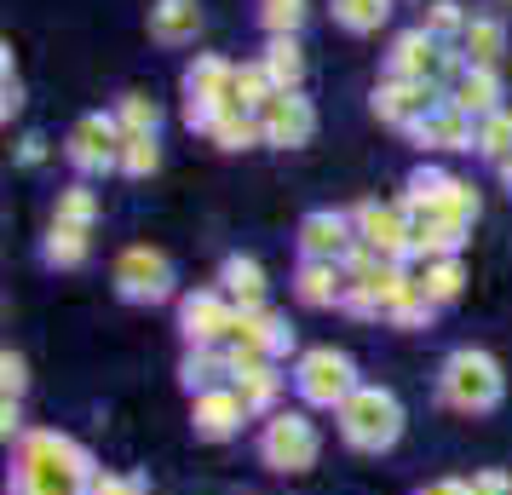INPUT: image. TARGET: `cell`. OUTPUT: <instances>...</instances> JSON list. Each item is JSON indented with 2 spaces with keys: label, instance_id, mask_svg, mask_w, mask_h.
Instances as JSON below:
<instances>
[{
  "label": "cell",
  "instance_id": "obj_33",
  "mask_svg": "<svg viewBox=\"0 0 512 495\" xmlns=\"http://www.w3.org/2000/svg\"><path fill=\"white\" fill-rule=\"evenodd\" d=\"M236 398H242V409H265V403L277 398V375H271V369H248Z\"/></svg>",
  "mask_w": 512,
  "mask_h": 495
},
{
  "label": "cell",
  "instance_id": "obj_3",
  "mask_svg": "<svg viewBox=\"0 0 512 495\" xmlns=\"http://www.w3.org/2000/svg\"><path fill=\"white\" fill-rule=\"evenodd\" d=\"M443 403H455L466 415L495 409V403H501V369H495V357H484V352L449 357V363H443Z\"/></svg>",
  "mask_w": 512,
  "mask_h": 495
},
{
  "label": "cell",
  "instance_id": "obj_28",
  "mask_svg": "<svg viewBox=\"0 0 512 495\" xmlns=\"http://www.w3.org/2000/svg\"><path fill=\"white\" fill-rule=\"evenodd\" d=\"M121 167H127V173H156V167H162V150H156V133H127V139H121Z\"/></svg>",
  "mask_w": 512,
  "mask_h": 495
},
{
  "label": "cell",
  "instance_id": "obj_10",
  "mask_svg": "<svg viewBox=\"0 0 512 495\" xmlns=\"http://www.w3.org/2000/svg\"><path fill=\"white\" fill-rule=\"evenodd\" d=\"M432 110H438L432 81H403V75H392V81H380V87H374V116H380V121L409 127V121L432 116Z\"/></svg>",
  "mask_w": 512,
  "mask_h": 495
},
{
  "label": "cell",
  "instance_id": "obj_19",
  "mask_svg": "<svg viewBox=\"0 0 512 495\" xmlns=\"http://www.w3.org/2000/svg\"><path fill=\"white\" fill-rule=\"evenodd\" d=\"M265 75L277 81V93H300L305 81V52L294 35H271V47H265Z\"/></svg>",
  "mask_w": 512,
  "mask_h": 495
},
{
  "label": "cell",
  "instance_id": "obj_1",
  "mask_svg": "<svg viewBox=\"0 0 512 495\" xmlns=\"http://www.w3.org/2000/svg\"><path fill=\"white\" fill-rule=\"evenodd\" d=\"M18 484H24V495H81V484H87V455L70 438L41 432L24 449V478Z\"/></svg>",
  "mask_w": 512,
  "mask_h": 495
},
{
  "label": "cell",
  "instance_id": "obj_13",
  "mask_svg": "<svg viewBox=\"0 0 512 495\" xmlns=\"http://www.w3.org/2000/svg\"><path fill=\"white\" fill-rule=\"evenodd\" d=\"M196 29H202V6L196 0H156L150 6V41L185 47V41H196Z\"/></svg>",
  "mask_w": 512,
  "mask_h": 495
},
{
  "label": "cell",
  "instance_id": "obj_8",
  "mask_svg": "<svg viewBox=\"0 0 512 495\" xmlns=\"http://www.w3.org/2000/svg\"><path fill=\"white\" fill-rule=\"evenodd\" d=\"M259 127H265V144L294 150V144H305L311 133H317V110H311L300 93H271L265 110H259Z\"/></svg>",
  "mask_w": 512,
  "mask_h": 495
},
{
  "label": "cell",
  "instance_id": "obj_34",
  "mask_svg": "<svg viewBox=\"0 0 512 495\" xmlns=\"http://www.w3.org/2000/svg\"><path fill=\"white\" fill-rule=\"evenodd\" d=\"M219 369H225V363H219V357H208V352L185 357V386H190V392H208L213 380H219Z\"/></svg>",
  "mask_w": 512,
  "mask_h": 495
},
{
  "label": "cell",
  "instance_id": "obj_23",
  "mask_svg": "<svg viewBox=\"0 0 512 495\" xmlns=\"http://www.w3.org/2000/svg\"><path fill=\"white\" fill-rule=\"evenodd\" d=\"M392 0H334V24L351 29V35H369V29L386 24Z\"/></svg>",
  "mask_w": 512,
  "mask_h": 495
},
{
  "label": "cell",
  "instance_id": "obj_15",
  "mask_svg": "<svg viewBox=\"0 0 512 495\" xmlns=\"http://www.w3.org/2000/svg\"><path fill=\"white\" fill-rule=\"evenodd\" d=\"M438 35H426V29H409V35H397L392 41V75H403V81H432V70H438Z\"/></svg>",
  "mask_w": 512,
  "mask_h": 495
},
{
  "label": "cell",
  "instance_id": "obj_32",
  "mask_svg": "<svg viewBox=\"0 0 512 495\" xmlns=\"http://www.w3.org/2000/svg\"><path fill=\"white\" fill-rule=\"evenodd\" d=\"M93 213H98V202H93V190H64L58 196V225H70V231H87L93 225Z\"/></svg>",
  "mask_w": 512,
  "mask_h": 495
},
{
  "label": "cell",
  "instance_id": "obj_35",
  "mask_svg": "<svg viewBox=\"0 0 512 495\" xmlns=\"http://www.w3.org/2000/svg\"><path fill=\"white\" fill-rule=\"evenodd\" d=\"M426 35H443V29H466L461 24V12H455V0H432V12H426Z\"/></svg>",
  "mask_w": 512,
  "mask_h": 495
},
{
  "label": "cell",
  "instance_id": "obj_30",
  "mask_svg": "<svg viewBox=\"0 0 512 495\" xmlns=\"http://www.w3.org/2000/svg\"><path fill=\"white\" fill-rule=\"evenodd\" d=\"M81 260H87V231L52 225V236H47V265H81Z\"/></svg>",
  "mask_w": 512,
  "mask_h": 495
},
{
  "label": "cell",
  "instance_id": "obj_22",
  "mask_svg": "<svg viewBox=\"0 0 512 495\" xmlns=\"http://www.w3.org/2000/svg\"><path fill=\"white\" fill-rule=\"evenodd\" d=\"M219 150H248V144H259L265 139V127H259V116L254 110H225V116L213 121V133H208Z\"/></svg>",
  "mask_w": 512,
  "mask_h": 495
},
{
  "label": "cell",
  "instance_id": "obj_6",
  "mask_svg": "<svg viewBox=\"0 0 512 495\" xmlns=\"http://www.w3.org/2000/svg\"><path fill=\"white\" fill-rule=\"evenodd\" d=\"M121 121H110V116H81L75 121V133H70V144H64V156H70L81 173H110V167L121 162Z\"/></svg>",
  "mask_w": 512,
  "mask_h": 495
},
{
  "label": "cell",
  "instance_id": "obj_12",
  "mask_svg": "<svg viewBox=\"0 0 512 495\" xmlns=\"http://www.w3.org/2000/svg\"><path fill=\"white\" fill-rule=\"evenodd\" d=\"M300 248H305V260H334L340 265L351 254V225L340 219V213H305Z\"/></svg>",
  "mask_w": 512,
  "mask_h": 495
},
{
  "label": "cell",
  "instance_id": "obj_25",
  "mask_svg": "<svg viewBox=\"0 0 512 495\" xmlns=\"http://www.w3.org/2000/svg\"><path fill=\"white\" fill-rule=\"evenodd\" d=\"M277 93V81H271V75H265V64H242V70H236V110H265V98Z\"/></svg>",
  "mask_w": 512,
  "mask_h": 495
},
{
  "label": "cell",
  "instance_id": "obj_5",
  "mask_svg": "<svg viewBox=\"0 0 512 495\" xmlns=\"http://www.w3.org/2000/svg\"><path fill=\"white\" fill-rule=\"evenodd\" d=\"M259 455L277 472H305L317 461V426L305 421V415H277V421L265 426V438H259Z\"/></svg>",
  "mask_w": 512,
  "mask_h": 495
},
{
  "label": "cell",
  "instance_id": "obj_9",
  "mask_svg": "<svg viewBox=\"0 0 512 495\" xmlns=\"http://www.w3.org/2000/svg\"><path fill=\"white\" fill-rule=\"evenodd\" d=\"M300 392L311 403H346L357 386H351V357L323 346V352H305L300 363Z\"/></svg>",
  "mask_w": 512,
  "mask_h": 495
},
{
  "label": "cell",
  "instance_id": "obj_29",
  "mask_svg": "<svg viewBox=\"0 0 512 495\" xmlns=\"http://www.w3.org/2000/svg\"><path fill=\"white\" fill-rule=\"evenodd\" d=\"M420 294H426L432 306H443V300H455V294H461V265H455V260L426 265V277H420Z\"/></svg>",
  "mask_w": 512,
  "mask_h": 495
},
{
  "label": "cell",
  "instance_id": "obj_36",
  "mask_svg": "<svg viewBox=\"0 0 512 495\" xmlns=\"http://www.w3.org/2000/svg\"><path fill=\"white\" fill-rule=\"evenodd\" d=\"M24 110V87H18V75H12V52H6V98H0V116L12 121Z\"/></svg>",
  "mask_w": 512,
  "mask_h": 495
},
{
  "label": "cell",
  "instance_id": "obj_39",
  "mask_svg": "<svg viewBox=\"0 0 512 495\" xmlns=\"http://www.w3.org/2000/svg\"><path fill=\"white\" fill-rule=\"evenodd\" d=\"M41 144H47V139H24V162H29V167H35V162H41V156H47Z\"/></svg>",
  "mask_w": 512,
  "mask_h": 495
},
{
  "label": "cell",
  "instance_id": "obj_2",
  "mask_svg": "<svg viewBox=\"0 0 512 495\" xmlns=\"http://www.w3.org/2000/svg\"><path fill=\"white\" fill-rule=\"evenodd\" d=\"M340 432H346V444H357V449H392L397 432H403V409H397L392 392L357 386V392L340 403Z\"/></svg>",
  "mask_w": 512,
  "mask_h": 495
},
{
  "label": "cell",
  "instance_id": "obj_31",
  "mask_svg": "<svg viewBox=\"0 0 512 495\" xmlns=\"http://www.w3.org/2000/svg\"><path fill=\"white\" fill-rule=\"evenodd\" d=\"M259 24L271 29V35H294L305 24V0H265L259 6Z\"/></svg>",
  "mask_w": 512,
  "mask_h": 495
},
{
  "label": "cell",
  "instance_id": "obj_7",
  "mask_svg": "<svg viewBox=\"0 0 512 495\" xmlns=\"http://www.w3.org/2000/svg\"><path fill=\"white\" fill-rule=\"evenodd\" d=\"M409 208H380V202H363L357 208V236H363V248L380 254V260H397V254H409L415 248V225L403 219Z\"/></svg>",
  "mask_w": 512,
  "mask_h": 495
},
{
  "label": "cell",
  "instance_id": "obj_14",
  "mask_svg": "<svg viewBox=\"0 0 512 495\" xmlns=\"http://www.w3.org/2000/svg\"><path fill=\"white\" fill-rule=\"evenodd\" d=\"M185 93L190 98H208L219 110H236V70L225 58H196L185 70Z\"/></svg>",
  "mask_w": 512,
  "mask_h": 495
},
{
  "label": "cell",
  "instance_id": "obj_4",
  "mask_svg": "<svg viewBox=\"0 0 512 495\" xmlns=\"http://www.w3.org/2000/svg\"><path fill=\"white\" fill-rule=\"evenodd\" d=\"M116 288H121V300L156 306V300L173 294V265H167L162 248H127L116 260Z\"/></svg>",
  "mask_w": 512,
  "mask_h": 495
},
{
  "label": "cell",
  "instance_id": "obj_37",
  "mask_svg": "<svg viewBox=\"0 0 512 495\" xmlns=\"http://www.w3.org/2000/svg\"><path fill=\"white\" fill-rule=\"evenodd\" d=\"M0 375H6V398H12V392H24V357H0Z\"/></svg>",
  "mask_w": 512,
  "mask_h": 495
},
{
  "label": "cell",
  "instance_id": "obj_18",
  "mask_svg": "<svg viewBox=\"0 0 512 495\" xmlns=\"http://www.w3.org/2000/svg\"><path fill=\"white\" fill-rule=\"evenodd\" d=\"M242 415H248V409H242L236 392H202V398H196V432H202V438H231Z\"/></svg>",
  "mask_w": 512,
  "mask_h": 495
},
{
  "label": "cell",
  "instance_id": "obj_17",
  "mask_svg": "<svg viewBox=\"0 0 512 495\" xmlns=\"http://www.w3.org/2000/svg\"><path fill=\"white\" fill-rule=\"evenodd\" d=\"M179 323H185V334L196 340V346H208L213 334L236 329V317L225 311V300H219V294H190L185 311H179Z\"/></svg>",
  "mask_w": 512,
  "mask_h": 495
},
{
  "label": "cell",
  "instance_id": "obj_40",
  "mask_svg": "<svg viewBox=\"0 0 512 495\" xmlns=\"http://www.w3.org/2000/svg\"><path fill=\"white\" fill-rule=\"evenodd\" d=\"M426 495H466V484H432Z\"/></svg>",
  "mask_w": 512,
  "mask_h": 495
},
{
  "label": "cell",
  "instance_id": "obj_26",
  "mask_svg": "<svg viewBox=\"0 0 512 495\" xmlns=\"http://www.w3.org/2000/svg\"><path fill=\"white\" fill-rule=\"evenodd\" d=\"M478 150L489 162H507L512 156V110H495V116L478 121Z\"/></svg>",
  "mask_w": 512,
  "mask_h": 495
},
{
  "label": "cell",
  "instance_id": "obj_21",
  "mask_svg": "<svg viewBox=\"0 0 512 495\" xmlns=\"http://www.w3.org/2000/svg\"><path fill=\"white\" fill-rule=\"evenodd\" d=\"M461 47H466V70H495V58L507 47V29L495 24V18H472L461 29Z\"/></svg>",
  "mask_w": 512,
  "mask_h": 495
},
{
  "label": "cell",
  "instance_id": "obj_11",
  "mask_svg": "<svg viewBox=\"0 0 512 495\" xmlns=\"http://www.w3.org/2000/svg\"><path fill=\"white\" fill-rule=\"evenodd\" d=\"M409 133H415L420 144H438V150H472V144H478V133H472V116H466V110H455L449 98H443L432 116L409 121Z\"/></svg>",
  "mask_w": 512,
  "mask_h": 495
},
{
  "label": "cell",
  "instance_id": "obj_24",
  "mask_svg": "<svg viewBox=\"0 0 512 495\" xmlns=\"http://www.w3.org/2000/svg\"><path fill=\"white\" fill-rule=\"evenodd\" d=\"M225 288H231L236 300H242V311H259V294H265V271H259L254 260H225Z\"/></svg>",
  "mask_w": 512,
  "mask_h": 495
},
{
  "label": "cell",
  "instance_id": "obj_20",
  "mask_svg": "<svg viewBox=\"0 0 512 495\" xmlns=\"http://www.w3.org/2000/svg\"><path fill=\"white\" fill-rule=\"evenodd\" d=\"M449 104H455V110H466V116H478V121L495 116V110H501V81H495V70H466Z\"/></svg>",
  "mask_w": 512,
  "mask_h": 495
},
{
  "label": "cell",
  "instance_id": "obj_16",
  "mask_svg": "<svg viewBox=\"0 0 512 495\" xmlns=\"http://www.w3.org/2000/svg\"><path fill=\"white\" fill-rule=\"evenodd\" d=\"M346 294H351V277L334 260H305V271H300L305 306H346Z\"/></svg>",
  "mask_w": 512,
  "mask_h": 495
},
{
  "label": "cell",
  "instance_id": "obj_41",
  "mask_svg": "<svg viewBox=\"0 0 512 495\" xmlns=\"http://www.w3.org/2000/svg\"><path fill=\"white\" fill-rule=\"evenodd\" d=\"M501 179H507V190H512V156H507V162H501Z\"/></svg>",
  "mask_w": 512,
  "mask_h": 495
},
{
  "label": "cell",
  "instance_id": "obj_38",
  "mask_svg": "<svg viewBox=\"0 0 512 495\" xmlns=\"http://www.w3.org/2000/svg\"><path fill=\"white\" fill-rule=\"evenodd\" d=\"M466 495H501V478L489 472V478H478V484H466Z\"/></svg>",
  "mask_w": 512,
  "mask_h": 495
},
{
  "label": "cell",
  "instance_id": "obj_27",
  "mask_svg": "<svg viewBox=\"0 0 512 495\" xmlns=\"http://www.w3.org/2000/svg\"><path fill=\"white\" fill-rule=\"evenodd\" d=\"M116 121H121V133H156V127H162V104L144 98V93H127Z\"/></svg>",
  "mask_w": 512,
  "mask_h": 495
}]
</instances>
